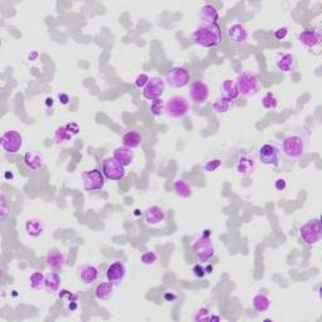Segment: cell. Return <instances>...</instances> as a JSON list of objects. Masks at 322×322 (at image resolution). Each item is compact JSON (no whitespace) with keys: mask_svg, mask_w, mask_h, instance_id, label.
<instances>
[{"mask_svg":"<svg viewBox=\"0 0 322 322\" xmlns=\"http://www.w3.org/2000/svg\"><path fill=\"white\" fill-rule=\"evenodd\" d=\"M308 150V141L307 138L300 133H291L287 135L283 140L281 141V150L280 154L283 155L287 160L297 161L301 159L303 155Z\"/></svg>","mask_w":322,"mask_h":322,"instance_id":"1","label":"cell"},{"mask_svg":"<svg viewBox=\"0 0 322 322\" xmlns=\"http://www.w3.org/2000/svg\"><path fill=\"white\" fill-rule=\"evenodd\" d=\"M194 43L203 48H216L222 43V29L218 23L200 24L192 36Z\"/></svg>","mask_w":322,"mask_h":322,"instance_id":"2","label":"cell"},{"mask_svg":"<svg viewBox=\"0 0 322 322\" xmlns=\"http://www.w3.org/2000/svg\"><path fill=\"white\" fill-rule=\"evenodd\" d=\"M235 85H237L239 96L242 95L246 98L254 97L262 90V82L258 74L252 71H244L238 74Z\"/></svg>","mask_w":322,"mask_h":322,"instance_id":"3","label":"cell"},{"mask_svg":"<svg viewBox=\"0 0 322 322\" xmlns=\"http://www.w3.org/2000/svg\"><path fill=\"white\" fill-rule=\"evenodd\" d=\"M193 251H194L195 257L200 263L209 262L216 254V249H214V244L211 238L209 237L208 233L200 235L195 239L193 244Z\"/></svg>","mask_w":322,"mask_h":322,"instance_id":"4","label":"cell"},{"mask_svg":"<svg viewBox=\"0 0 322 322\" xmlns=\"http://www.w3.org/2000/svg\"><path fill=\"white\" fill-rule=\"evenodd\" d=\"M190 111V101L184 96H173L165 103V115L171 119H182Z\"/></svg>","mask_w":322,"mask_h":322,"instance_id":"5","label":"cell"},{"mask_svg":"<svg viewBox=\"0 0 322 322\" xmlns=\"http://www.w3.org/2000/svg\"><path fill=\"white\" fill-rule=\"evenodd\" d=\"M321 222L318 218L306 222L300 228V237L308 246H315L321 240Z\"/></svg>","mask_w":322,"mask_h":322,"instance_id":"6","label":"cell"},{"mask_svg":"<svg viewBox=\"0 0 322 322\" xmlns=\"http://www.w3.org/2000/svg\"><path fill=\"white\" fill-rule=\"evenodd\" d=\"M23 135L17 130L4 131L0 138V146L7 154H17L23 147Z\"/></svg>","mask_w":322,"mask_h":322,"instance_id":"7","label":"cell"},{"mask_svg":"<svg viewBox=\"0 0 322 322\" xmlns=\"http://www.w3.org/2000/svg\"><path fill=\"white\" fill-rule=\"evenodd\" d=\"M165 82L171 88H182L186 87L190 83V73L186 68L180 66L173 67L168 71L165 77Z\"/></svg>","mask_w":322,"mask_h":322,"instance_id":"8","label":"cell"},{"mask_svg":"<svg viewBox=\"0 0 322 322\" xmlns=\"http://www.w3.org/2000/svg\"><path fill=\"white\" fill-rule=\"evenodd\" d=\"M83 186H85L86 192H101L106 185L104 181L103 173L97 169H92V170H87L82 174Z\"/></svg>","mask_w":322,"mask_h":322,"instance_id":"9","label":"cell"},{"mask_svg":"<svg viewBox=\"0 0 322 322\" xmlns=\"http://www.w3.org/2000/svg\"><path fill=\"white\" fill-rule=\"evenodd\" d=\"M102 173H103L104 178L112 181L122 180L126 175L125 166L117 163L114 159V156L107 157V159L103 160V163H102Z\"/></svg>","mask_w":322,"mask_h":322,"instance_id":"10","label":"cell"},{"mask_svg":"<svg viewBox=\"0 0 322 322\" xmlns=\"http://www.w3.org/2000/svg\"><path fill=\"white\" fill-rule=\"evenodd\" d=\"M166 82L161 77H151L146 87L142 90V97L147 101H155L163 97L165 92Z\"/></svg>","mask_w":322,"mask_h":322,"instance_id":"11","label":"cell"},{"mask_svg":"<svg viewBox=\"0 0 322 322\" xmlns=\"http://www.w3.org/2000/svg\"><path fill=\"white\" fill-rule=\"evenodd\" d=\"M210 96L209 86L204 81H195L189 88V98L194 104H204Z\"/></svg>","mask_w":322,"mask_h":322,"instance_id":"12","label":"cell"},{"mask_svg":"<svg viewBox=\"0 0 322 322\" xmlns=\"http://www.w3.org/2000/svg\"><path fill=\"white\" fill-rule=\"evenodd\" d=\"M259 161L263 165L278 166L280 165V150L276 145L264 144L258 150Z\"/></svg>","mask_w":322,"mask_h":322,"instance_id":"13","label":"cell"},{"mask_svg":"<svg viewBox=\"0 0 322 322\" xmlns=\"http://www.w3.org/2000/svg\"><path fill=\"white\" fill-rule=\"evenodd\" d=\"M297 66H299L297 58L292 53L288 52L278 53L275 60L276 71L281 72V73H291V72H294L297 69Z\"/></svg>","mask_w":322,"mask_h":322,"instance_id":"14","label":"cell"},{"mask_svg":"<svg viewBox=\"0 0 322 322\" xmlns=\"http://www.w3.org/2000/svg\"><path fill=\"white\" fill-rule=\"evenodd\" d=\"M79 131V126L74 122L58 126L55 131V138H53V140L56 141L57 145L66 144V142L71 141L74 136L78 135Z\"/></svg>","mask_w":322,"mask_h":322,"instance_id":"15","label":"cell"},{"mask_svg":"<svg viewBox=\"0 0 322 322\" xmlns=\"http://www.w3.org/2000/svg\"><path fill=\"white\" fill-rule=\"evenodd\" d=\"M297 39L301 43L303 47L308 48V49H315V48H320L321 45V32L317 29H305V31L300 32Z\"/></svg>","mask_w":322,"mask_h":322,"instance_id":"16","label":"cell"},{"mask_svg":"<svg viewBox=\"0 0 322 322\" xmlns=\"http://www.w3.org/2000/svg\"><path fill=\"white\" fill-rule=\"evenodd\" d=\"M126 273H127V270H126V265L123 264L121 261L114 262L107 267L106 270V278L107 281L114 283L115 286L119 284L125 280Z\"/></svg>","mask_w":322,"mask_h":322,"instance_id":"17","label":"cell"},{"mask_svg":"<svg viewBox=\"0 0 322 322\" xmlns=\"http://www.w3.org/2000/svg\"><path fill=\"white\" fill-rule=\"evenodd\" d=\"M254 169H256V159L253 155H249L243 152L238 157L237 164H235V170L240 176H249L253 174Z\"/></svg>","mask_w":322,"mask_h":322,"instance_id":"18","label":"cell"},{"mask_svg":"<svg viewBox=\"0 0 322 322\" xmlns=\"http://www.w3.org/2000/svg\"><path fill=\"white\" fill-rule=\"evenodd\" d=\"M228 37L234 44H246L249 39V32L243 24L235 23L228 26Z\"/></svg>","mask_w":322,"mask_h":322,"instance_id":"19","label":"cell"},{"mask_svg":"<svg viewBox=\"0 0 322 322\" xmlns=\"http://www.w3.org/2000/svg\"><path fill=\"white\" fill-rule=\"evenodd\" d=\"M166 219V211L165 209L161 208V206L152 205L145 210V222L147 225H159L160 223H163Z\"/></svg>","mask_w":322,"mask_h":322,"instance_id":"20","label":"cell"},{"mask_svg":"<svg viewBox=\"0 0 322 322\" xmlns=\"http://www.w3.org/2000/svg\"><path fill=\"white\" fill-rule=\"evenodd\" d=\"M67 263V257L63 252L53 249V251L48 252L47 257H45V265L50 268L52 271H60L63 270L64 265Z\"/></svg>","mask_w":322,"mask_h":322,"instance_id":"21","label":"cell"},{"mask_svg":"<svg viewBox=\"0 0 322 322\" xmlns=\"http://www.w3.org/2000/svg\"><path fill=\"white\" fill-rule=\"evenodd\" d=\"M114 159L122 166H125V168L126 166H131L133 164V160H135V152H133V150L128 149V147L122 145V146L115 149Z\"/></svg>","mask_w":322,"mask_h":322,"instance_id":"22","label":"cell"},{"mask_svg":"<svg viewBox=\"0 0 322 322\" xmlns=\"http://www.w3.org/2000/svg\"><path fill=\"white\" fill-rule=\"evenodd\" d=\"M24 165L28 170L38 171L44 166L43 155L38 151H28L24 156Z\"/></svg>","mask_w":322,"mask_h":322,"instance_id":"23","label":"cell"},{"mask_svg":"<svg viewBox=\"0 0 322 322\" xmlns=\"http://www.w3.org/2000/svg\"><path fill=\"white\" fill-rule=\"evenodd\" d=\"M199 19L201 24H214L218 23L219 20V13L217 8L211 4H205L200 9Z\"/></svg>","mask_w":322,"mask_h":322,"instance_id":"24","label":"cell"},{"mask_svg":"<svg viewBox=\"0 0 322 322\" xmlns=\"http://www.w3.org/2000/svg\"><path fill=\"white\" fill-rule=\"evenodd\" d=\"M115 294V284L111 282H101L95 289V297L98 301H109Z\"/></svg>","mask_w":322,"mask_h":322,"instance_id":"25","label":"cell"},{"mask_svg":"<svg viewBox=\"0 0 322 322\" xmlns=\"http://www.w3.org/2000/svg\"><path fill=\"white\" fill-rule=\"evenodd\" d=\"M98 275L100 272L92 264H83L78 268V277L83 283H92V282L97 281Z\"/></svg>","mask_w":322,"mask_h":322,"instance_id":"26","label":"cell"},{"mask_svg":"<svg viewBox=\"0 0 322 322\" xmlns=\"http://www.w3.org/2000/svg\"><path fill=\"white\" fill-rule=\"evenodd\" d=\"M252 306H253V308L257 312L263 313L270 311L271 306H272V301H271V299L268 297V294L259 292V293H257L256 296L253 297V300H252Z\"/></svg>","mask_w":322,"mask_h":322,"instance_id":"27","label":"cell"},{"mask_svg":"<svg viewBox=\"0 0 322 322\" xmlns=\"http://www.w3.org/2000/svg\"><path fill=\"white\" fill-rule=\"evenodd\" d=\"M121 140H122L123 146L128 147V149L131 150H135L141 146L142 136L141 133L138 132V131H127V132L123 133Z\"/></svg>","mask_w":322,"mask_h":322,"instance_id":"28","label":"cell"},{"mask_svg":"<svg viewBox=\"0 0 322 322\" xmlns=\"http://www.w3.org/2000/svg\"><path fill=\"white\" fill-rule=\"evenodd\" d=\"M25 230L29 237L38 238L44 232V223L38 218H31L25 223Z\"/></svg>","mask_w":322,"mask_h":322,"instance_id":"29","label":"cell"},{"mask_svg":"<svg viewBox=\"0 0 322 322\" xmlns=\"http://www.w3.org/2000/svg\"><path fill=\"white\" fill-rule=\"evenodd\" d=\"M61 287V276L57 272H48L45 275V283L44 289L48 293H56L60 292Z\"/></svg>","mask_w":322,"mask_h":322,"instance_id":"30","label":"cell"},{"mask_svg":"<svg viewBox=\"0 0 322 322\" xmlns=\"http://www.w3.org/2000/svg\"><path fill=\"white\" fill-rule=\"evenodd\" d=\"M222 96L223 97L230 98V100H237L239 97V92H238L237 85H235V81L233 79H225L221 86Z\"/></svg>","mask_w":322,"mask_h":322,"instance_id":"31","label":"cell"},{"mask_svg":"<svg viewBox=\"0 0 322 322\" xmlns=\"http://www.w3.org/2000/svg\"><path fill=\"white\" fill-rule=\"evenodd\" d=\"M174 192L181 199H187L193 195V187L190 184L184 179H179L174 182Z\"/></svg>","mask_w":322,"mask_h":322,"instance_id":"32","label":"cell"},{"mask_svg":"<svg viewBox=\"0 0 322 322\" xmlns=\"http://www.w3.org/2000/svg\"><path fill=\"white\" fill-rule=\"evenodd\" d=\"M235 101L234 100H230V98L227 97H219L218 100L213 103V110L217 112V114H222L225 115L230 111V110L234 107Z\"/></svg>","mask_w":322,"mask_h":322,"instance_id":"33","label":"cell"},{"mask_svg":"<svg viewBox=\"0 0 322 322\" xmlns=\"http://www.w3.org/2000/svg\"><path fill=\"white\" fill-rule=\"evenodd\" d=\"M262 106L263 109L268 110V111H275V110L278 109L280 106V100H278L277 95L272 91H268V92L264 93L262 98Z\"/></svg>","mask_w":322,"mask_h":322,"instance_id":"34","label":"cell"},{"mask_svg":"<svg viewBox=\"0 0 322 322\" xmlns=\"http://www.w3.org/2000/svg\"><path fill=\"white\" fill-rule=\"evenodd\" d=\"M29 283L31 287L34 291H40V289H44V283H45V275L42 272H33L29 277Z\"/></svg>","mask_w":322,"mask_h":322,"instance_id":"35","label":"cell"},{"mask_svg":"<svg viewBox=\"0 0 322 322\" xmlns=\"http://www.w3.org/2000/svg\"><path fill=\"white\" fill-rule=\"evenodd\" d=\"M10 216V201L4 194H0V219L5 221Z\"/></svg>","mask_w":322,"mask_h":322,"instance_id":"36","label":"cell"},{"mask_svg":"<svg viewBox=\"0 0 322 322\" xmlns=\"http://www.w3.org/2000/svg\"><path fill=\"white\" fill-rule=\"evenodd\" d=\"M165 103L166 102L163 98L159 100H155L151 102V106H150V111L154 116H161V115L165 114Z\"/></svg>","mask_w":322,"mask_h":322,"instance_id":"37","label":"cell"},{"mask_svg":"<svg viewBox=\"0 0 322 322\" xmlns=\"http://www.w3.org/2000/svg\"><path fill=\"white\" fill-rule=\"evenodd\" d=\"M222 164L223 163L221 159H210L204 164L203 169L205 173H214V171H217L219 168H221Z\"/></svg>","mask_w":322,"mask_h":322,"instance_id":"38","label":"cell"},{"mask_svg":"<svg viewBox=\"0 0 322 322\" xmlns=\"http://www.w3.org/2000/svg\"><path fill=\"white\" fill-rule=\"evenodd\" d=\"M210 310L206 307H201L199 308V310L195 312L194 317H193V320L197 321V322H200V321H210Z\"/></svg>","mask_w":322,"mask_h":322,"instance_id":"39","label":"cell"},{"mask_svg":"<svg viewBox=\"0 0 322 322\" xmlns=\"http://www.w3.org/2000/svg\"><path fill=\"white\" fill-rule=\"evenodd\" d=\"M157 259H159V257H157V254L152 251L145 252V253L141 256V262H142V264H145V265L155 264V263L157 262Z\"/></svg>","mask_w":322,"mask_h":322,"instance_id":"40","label":"cell"},{"mask_svg":"<svg viewBox=\"0 0 322 322\" xmlns=\"http://www.w3.org/2000/svg\"><path fill=\"white\" fill-rule=\"evenodd\" d=\"M60 299L64 300V301L69 305V303L77 302V300H78V294L72 293V292L67 291V289H62V291L60 292Z\"/></svg>","mask_w":322,"mask_h":322,"instance_id":"41","label":"cell"},{"mask_svg":"<svg viewBox=\"0 0 322 322\" xmlns=\"http://www.w3.org/2000/svg\"><path fill=\"white\" fill-rule=\"evenodd\" d=\"M288 34H289V31H288V28H286V26H281V28H277L275 32H273L275 38L277 40H280V42L286 40L287 37H288Z\"/></svg>","mask_w":322,"mask_h":322,"instance_id":"42","label":"cell"},{"mask_svg":"<svg viewBox=\"0 0 322 322\" xmlns=\"http://www.w3.org/2000/svg\"><path fill=\"white\" fill-rule=\"evenodd\" d=\"M150 82V77L147 76L146 73H140L135 79V86L140 90H144L145 87L147 86V83Z\"/></svg>","mask_w":322,"mask_h":322,"instance_id":"43","label":"cell"},{"mask_svg":"<svg viewBox=\"0 0 322 322\" xmlns=\"http://www.w3.org/2000/svg\"><path fill=\"white\" fill-rule=\"evenodd\" d=\"M193 272H194V275L197 276L198 278H203L204 276L206 275L205 268L201 267V264H197V265H194V268H193Z\"/></svg>","mask_w":322,"mask_h":322,"instance_id":"44","label":"cell"},{"mask_svg":"<svg viewBox=\"0 0 322 322\" xmlns=\"http://www.w3.org/2000/svg\"><path fill=\"white\" fill-rule=\"evenodd\" d=\"M164 300L168 302H174L178 300V294H176L175 292H165V294H164Z\"/></svg>","mask_w":322,"mask_h":322,"instance_id":"45","label":"cell"},{"mask_svg":"<svg viewBox=\"0 0 322 322\" xmlns=\"http://www.w3.org/2000/svg\"><path fill=\"white\" fill-rule=\"evenodd\" d=\"M287 186V182L284 179H278V180H276L275 182V187L278 190V192H282V190L286 189Z\"/></svg>","mask_w":322,"mask_h":322,"instance_id":"46","label":"cell"},{"mask_svg":"<svg viewBox=\"0 0 322 322\" xmlns=\"http://www.w3.org/2000/svg\"><path fill=\"white\" fill-rule=\"evenodd\" d=\"M58 98H60L62 104H68L69 101H71V98H69V96L67 95V93H60V95H58Z\"/></svg>","mask_w":322,"mask_h":322,"instance_id":"47","label":"cell"},{"mask_svg":"<svg viewBox=\"0 0 322 322\" xmlns=\"http://www.w3.org/2000/svg\"><path fill=\"white\" fill-rule=\"evenodd\" d=\"M45 101H47V106L48 107H52L53 106V98L52 97H48Z\"/></svg>","mask_w":322,"mask_h":322,"instance_id":"48","label":"cell"}]
</instances>
